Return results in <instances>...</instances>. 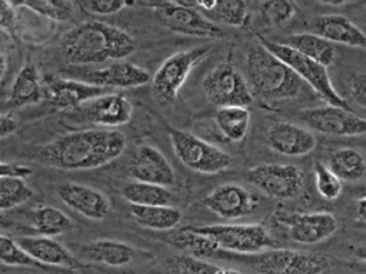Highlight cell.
<instances>
[{
	"label": "cell",
	"instance_id": "obj_39",
	"mask_svg": "<svg viewBox=\"0 0 366 274\" xmlns=\"http://www.w3.org/2000/svg\"><path fill=\"white\" fill-rule=\"evenodd\" d=\"M0 30L4 31L13 40H19L17 36V7L13 1L0 0Z\"/></svg>",
	"mask_w": 366,
	"mask_h": 274
},
{
	"label": "cell",
	"instance_id": "obj_37",
	"mask_svg": "<svg viewBox=\"0 0 366 274\" xmlns=\"http://www.w3.org/2000/svg\"><path fill=\"white\" fill-rule=\"evenodd\" d=\"M0 263L17 267H33L39 265L33 261L26 251L20 247L17 240L0 233Z\"/></svg>",
	"mask_w": 366,
	"mask_h": 274
},
{
	"label": "cell",
	"instance_id": "obj_16",
	"mask_svg": "<svg viewBox=\"0 0 366 274\" xmlns=\"http://www.w3.org/2000/svg\"><path fill=\"white\" fill-rule=\"evenodd\" d=\"M94 126L116 130L130 121L133 106L122 93H104L77 108Z\"/></svg>",
	"mask_w": 366,
	"mask_h": 274
},
{
	"label": "cell",
	"instance_id": "obj_29",
	"mask_svg": "<svg viewBox=\"0 0 366 274\" xmlns=\"http://www.w3.org/2000/svg\"><path fill=\"white\" fill-rule=\"evenodd\" d=\"M214 124L227 141L239 143L247 134L250 113L247 107H220L214 113Z\"/></svg>",
	"mask_w": 366,
	"mask_h": 274
},
{
	"label": "cell",
	"instance_id": "obj_34",
	"mask_svg": "<svg viewBox=\"0 0 366 274\" xmlns=\"http://www.w3.org/2000/svg\"><path fill=\"white\" fill-rule=\"evenodd\" d=\"M33 196L31 188L21 177H0V213L24 204Z\"/></svg>",
	"mask_w": 366,
	"mask_h": 274
},
{
	"label": "cell",
	"instance_id": "obj_46",
	"mask_svg": "<svg viewBox=\"0 0 366 274\" xmlns=\"http://www.w3.org/2000/svg\"><path fill=\"white\" fill-rule=\"evenodd\" d=\"M359 194H360V197H366V183L359 188Z\"/></svg>",
	"mask_w": 366,
	"mask_h": 274
},
{
	"label": "cell",
	"instance_id": "obj_10",
	"mask_svg": "<svg viewBox=\"0 0 366 274\" xmlns=\"http://www.w3.org/2000/svg\"><path fill=\"white\" fill-rule=\"evenodd\" d=\"M210 53V47L199 46L170 54L152 76V86L157 97L170 103L186 83L192 70Z\"/></svg>",
	"mask_w": 366,
	"mask_h": 274
},
{
	"label": "cell",
	"instance_id": "obj_12",
	"mask_svg": "<svg viewBox=\"0 0 366 274\" xmlns=\"http://www.w3.org/2000/svg\"><path fill=\"white\" fill-rule=\"evenodd\" d=\"M299 118L309 128L326 136L353 137L366 134V118L343 107L326 104L305 108L299 113Z\"/></svg>",
	"mask_w": 366,
	"mask_h": 274
},
{
	"label": "cell",
	"instance_id": "obj_9",
	"mask_svg": "<svg viewBox=\"0 0 366 274\" xmlns=\"http://www.w3.org/2000/svg\"><path fill=\"white\" fill-rule=\"evenodd\" d=\"M154 10L157 21L173 33L202 39H223L224 31L194 9L190 1L143 3Z\"/></svg>",
	"mask_w": 366,
	"mask_h": 274
},
{
	"label": "cell",
	"instance_id": "obj_35",
	"mask_svg": "<svg viewBox=\"0 0 366 274\" xmlns=\"http://www.w3.org/2000/svg\"><path fill=\"white\" fill-rule=\"evenodd\" d=\"M297 13V7L290 0H269L260 4L259 16L264 24L280 27L290 21Z\"/></svg>",
	"mask_w": 366,
	"mask_h": 274
},
{
	"label": "cell",
	"instance_id": "obj_41",
	"mask_svg": "<svg viewBox=\"0 0 366 274\" xmlns=\"http://www.w3.org/2000/svg\"><path fill=\"white\" fill-rule=\"evenodd\" d=\"M31 174L30 167L19 163H3L0 161V177L10 176V177H21L27 178Z\"/></svg>",
	"mask_w": 366,
	"mask_h": 274
},
{
	"label": "cell",
	"instance_id": "obj_15",
	"mask_svg": "<svg viewBox=\"0 0 366 274\" xmlns=\"http://www.w3.org/2000/svg\"><path fill=\"white\" fill-rule=\"evenodd\" d=\"M127 171L134 181L157 186H173L176 174L164 154L149 144L139 146L127 161Z\"/></svg>",
	"mask_w": 366,
	"mask_h": 274
},
{
	"label": "cell",
	"instance_id": "obj_25",
	"mask_svg": "<svg viewBox=\"0 0 366 274\" xmlns=\"http://www.w3.org/2000/svg\"><path fill=\"white\" fill-rule=\"evenodd\" d=\"M190 4L214 24L222 23L232 27H244L250 21L249 3L243 0L190 1Z\"/></svg>",
	"mask_w": 366,
	"mask_h": 274
},
{
	"label": "cell",
	"instance_id": "obj_23",
	"mask_svg": "<svg viewBox=\"0 0 366 274\" xmlns=\"http://www.w3.org/2000/svg\"><path fill=\"white\" fill-rule=\"evenodd\" d=\"M43 97V77L40 76L34 63L26 61L10 86L7 106L20 108L29 104H37Z\"/></svg>",
	"mask_w": 366,
	"mask_h": 274
},
{
	"label": "cell",
	"instance_id": "obj_33",
	"mask_svg": "<svg viewBox=\"0 0 366 274\" xmlns=\"http://www.w3.org/2000/svg\"><path fill=\"white\" fill-rule=\"evenodd\" d=\"M17 9L24 7L29 9L30 11L43 16L49 20L53 21H69L74 16L76 4L73 1H66V0H59V1H51V0H27V1H13Z\"/></svg>",
	"mask_w": 366,
	"mask_h": 274
},
{
	"label": "cell",
	"instance_id": "obj_21",
	"mask_svg": "<svg viewBox=\"0 0 366 274\" xmlns=\"http://www.w3.org/2000/svg\"><path fill=\"white\" fill-rule=\"evenodd\" d=\"M26 254L39 265L80 268L83 264L57 240L47 235H23L16 238Z\"/></svg>",
	"mask_w": 366,
	"mask_h": 274
},
{
	"label": "cell",
	"instance_id": "obj_18",
	"mask_svg": "<svg viewBox=\"0 0 366 274\" xmlns=\"http://www.w3.org/2000/svg\"><path fill=\"white\" fill-rule=\"evenodd\" d=\"M56 194L63 204L90 220L100 221L110 211V200L97 188L86 184L66 181L56 187Z\"/></svg>",
	"mask_w": 366,
	"mask_h": 274
},
{
	"label": "cell",
	"instance_id": "obj_14",
	"mask_svg": "<svg viewBox=\"0 0 366 274\" xmlns=\"http://www.w3.org/2000/svg\"><path fill=\"white\" fill-rule=\"evenodd\" d=\"M44 97L57 110L79 108L84 103L106 93V88L90 84L84 80L63 78L53 74L43 77Z\"/></svg>",
	"mask_w": 366,
	"mask_h": 274
},
{
	"label": "cell",
	"instance_id": "obj_17",
	"mask_svg": "<svg viewBox=\"0 0 366 274\" xmlns=\"http://www.w3.org/2000/svg\"><path fill=\"white\" fill-rule=\"evenodd\" d=\"M289 237L300 244H317L332 237L339 227L336 217L326 211L295 213L282 218Z\"/></svg>",
	"mask_w": 366,
	"mask_h": 274
},
{
	"label": "cell",
	"instance_id": "obj_43",
	"mask_svg": "<svg viewBox=\"0 0 366 274\" xmlns=\"http://www.w3.org/2000/svg\"><path fill=\"white\" fill-rule=\"evenodd\" d=\"M356 218L366 223V197H359L356 203Z\"/></svg>",
	"mask_w": 366,
	"mask_h": 274
},
{
	"label": "cell",
	"instance_id": "obj_2",
	"mask_svg": "<svg viewBox=\"0 0 366 274\" xmlns=\"http://www.w3.org/2000/svg\"><path fill=\"white\" fill-rule=\"evenodd\" d=\"M63 59L74 66L119 61L136 50L134 39L120 27L90 20L67 30L59 40Z\"/></svg>",
	"mask_w": 366,
	"mask_h": 274
},
{
	"label": "cell",
	"instance_id": "obj_40",
	"mask_svg": "<svg viewBox=\"0 0 366 274\" xmlns=\"http://www.w3.org/2000/svg\"><path fill=\"white\" fill-rule=\"evenodd\" d=\"M349 96L352 101L366 108V73L356 71L349 77Z\"/></svg>",
	"mask_w": 366,
	"mask_h": 274
},
{
	"label": "cell",
	"instance_id": "obj_30",
	"mask_svg": "<svg viewBox=\"0 0 366 274\" xmlns=\"http://www.w3.org/2000/svg\"><path fill=\"white\" fill-rule=\"evenodd\" d=\"M29 221L39 235H59L70 230L71 220L60 208L53 206H39L30 210Z\"/></svg>",
	"mask_w": 366,
	"mask_h": 274
},
{
	"label": "cell",
	"instance_id": "obj_20",
	"mask_svg": "<svg viewBox=\"0 0 366 274\" xmlns=\"http://www.w3.org/2000/svg\"><path fill=\"white\" fill-rule=\"evenodd\" d=\"M84 81L102 88H136L152 81L149 71L130 61H113L109 66L84 74Z\"/></svg>",
	"mask_w": 366,
	"mask_h": 274
},
{
	"label": "cell",
	"instance_id": "obj_22",
	"mask_svg": "<svg viewBox=\"0 0 366 274\" xmlns=\"http://www.w3.org/2000/svg\"><path fill=\"white\" fill-rule=\"evenodd\" d=\"M313 33L330 43L366 49V33L343 14L317 16L310 23Z\"/></svg>",
	"mask_w": 366,
	"mask_h": 274
},
{
	"label": "cell",
	"instance_id": "obj_4",
	"mask_svg": "<svg viewBox=\"0 0 366 274\" xmlns=\"http://www.w3.org/2000/svg\"><path fill=\"white\" fill-rule=\"evenodd\" d=\"M212 258L242 263L256 274H322L330 265L323 254L277 247L254 254L216 251Z\"/></svg>",
	"mask_w": 366,
	"mask_h": 274
},
{
	"label": "cell",
	"instance_id": "obj_8",
	"mask_svg": "<svg viewBox=\"0 0 366 274\" xmlns=\"http://www.w3.org/2000/svg\"><path fill=\"white\" fill-rule=\"evenodd\" d=\"M202 91L206 100L220 107H249L253 96L244 74L232 63L216 64L203 78Z\"/></svg>",
	"mask_w": 366,
	"mask_h": 274
},
{
	"label": "cell",
	"instance_id": "obj_24",
	"mask_svg": "<svg viewBox=\"0 0 366 274\" xmlns=\"http://www.w3.org/2000/svg\"><path fill=\"white\" fill-rule=\"evenodd\" d=\"M80 254L84 260L90 263H97L109 267H124L134 260L137 251L123 241L100 238L84 244L80 248Z\"/></svg>",
	"mask_w": 366,
	"mask_h": 274
},
{
	"label": "cell",
	"instance_id": "obj_11",
	"mask_svg": "<svg viewBox=\"0 0 366 274\" xmlns=\"http://www.w3.org/2000/svg\"><path fill=\"white\" fill-rule=\"evenodd\" d=\"M246 178L260 193L274 200L296 197L305 184V173L296 164L263 163L252 167Z\"/></svg>",
	"mask_w": 366,
	"mask_h": 274
},
{
	"label": "cell",
	"instance_id": "obj_32",
	"mask_svg": "<svg viewBox=\"0 0 366 274\" xmlns=\"http://www.w3.org/2000/svg\"><path fill=\"white\" fill-rule=\"evenodd\" d=\"M122 196L132 206H167L172 200V191L167 187L140 181L123 184Z\"/></svg>",
	"mask_w": 366,
	"mask_h": 274
},
{
	"label": "cell",
	"instance_id": "obj_27",
	"mask_svg": "<svg viewBox=\"0 0 366 274\" xmlns=\"http://www.w3.org/2000/svg\"><path fill=\"white\" fill-rule=\"evenodd\" d=\"M132 218L143 228L169 231L182 221V211L173 206H130Z\"/></svg>",
	"mask_w": 366,
	"mask_h": 274
},
{
	"label": "cell",
	"instance_id": "obj_26",
	"mask_svg": "<svg viewBox=\"0 0 366 274\" xmlns=\"http://www.w3.org/2000/svg\"><path fill=\"white\" fill-rule=\"evenodd\" d=\"M279 43L296 50L316 63H320L325 67L332 66L337 56L335 44L316 33L292 34Z\"/></svg>",
	"mask_w": 366,
	"mask_h": 274
},
{
	"label": "cell",
	"instance_id": "obj_3",
	"mask_svg": "<svg viewBox=\"0 0 366 274\" xmlns=\"http://www.w3.org/2000/svg\"><path fill=\"white\" fill-rule=\"evenodd\" d=\"M244 77L253 98L274 107L299 98L307 86L279 57L263 44H252L244 54Z\"/></svg>",
	"mask_w": 366,
	"mask_h": 274
},
{
	"label": "cell",
	"instance_id": "obj_31",
	"mask_svg": "<svg viewBox=\"0 0 366 274\" xmlns=\"http://www.w3.org/2000/svg\"><path fill=\"white\" fill-rule=\"evenodd\" d=\"M163 274H242L237 270L209 263L189 254L172 255L163 261Z\"/></svg>",
	"mask_w": 366,
	"mask_h": 274
},
{
	"label": "cell",
	"instance_id": "obj_44",
	"mask_svg": "<svg viewBox=\"0 0 366 274\" xmlns=\"http://www.w3.org/2000/svg\"><path fill=\"white\" fill-rule=\"evenodd\" d=\"M353 254H355V257H356L359 261H362V263L366 265V245L356 247V248L353 250Z\"/></svg>",
	"mask_w": 366,
	"mask_h": 274
},
{
	"label": "cell",
	"instance_id": "obj_13",
	"mask_svg": "<svg viewBox=\"0 0 366 274\" xmlns=\"http://www.w3.org/2000/svg\"><path fill=\"white\" fill-rule=\"evenodd\" d=\"M202 204L223 220H237L254 211L257 198L242 184L224 183L206 194Z\"/></svg>",
	"mask_w": 366,
	"mask_h": 274
},
{
	"label": "cell",
	"instance_id": "obj_1",
	"mask_svg": "<svg viewBox=\"0 0 366 274\" xmlns=\"http://www.w3.org/2000/svg\"><path fill=\"white\" fill-rule=\"evenodd\" d=\"M126 144V136L119 130L84 128L59 136L39 147L36 158L57 170H93L120 157Z\"/></svg>",
	"mask_w": 366,
	"mask_h": 274
},
{
	"label": "cell",
	"instance_id": "obj_47",
	"mask_svg": "<svg viewBox=\"0 0 366 274\" xmlns=\"http://www.w3.org/2000/svg\"><path fill=\"white\" fill-rule=\"evenodd\" d=\"M10 223L9 221H4L1 217H0V225H9Z\"/></svg>",
	"mask_w": 366,
	"mask_h": 274
},
{
	"label": "cell",
	"instance_id": "obj_5",
	"mask_svg": "<svg viewBox=\"0 0 366 274\" xmlns=\"http://www.w3.org/2000/svg\"><path fill=\"white\" fill-rule=\"evenodd\" d=\"M189 230L207 237L216 251L233 254H254L276 247V241L262 224H210L186 225Z\"/></svg>",
	"mask_w": 366,
	"mask_h": 274
},
{
	"label": "cell",
	"instance_id": "obj_42",
	"mask_svg": "<svg viewBox=\"0 0 366 274\" xmlns=\"http://www.w3.org/2000/svg\"><path fill=\"white\" fill-rule=\"evenodd\" d=\"M17 130V123L16 120L9 116V114H1L0 113V138L9 137Z\"/></svg>",
	"mask_w": 366,
	"mask_h": 274
},
{
	"label": "cell",
	"instance_id": "obj_7",
	"mask_svg": "<svg viewBox=\"0 0 366 274\" xmlns=\"http://www.w3.org/2000/svg\"><path fill=\"white\" fill-rule=\"evenodd\" d=\"M169 140L177 160L202 174L222 173L232 166V156L217 146L176 127H169Z\"/></svg>",
	"mask_w": 366,
	"mask_h": 274
},
{
	"label": "cell",
	"instance_id": "obj_28",
	"mask_svg": "<svg viewBox=\"0 0 366 274\" xmlns=\"http://www.w3.org/2000/svg\"><path fill=\"white\" fill-rule=\"evenodd\" d=\"M327 167L340 181H357L366 174V158L353 147H339L329 156Z\"/></svg>",
	"mask_w": 366,
	"mask_h": 274
},
{
	"label": "cell",
	"instance_id": "obj_45",
	"mask_svg": "<svg viewBox=\"0 0 366 274\" xmlns=\"http://www.w3.org/2000/svg\"><path fill=\"white\" fill-rule=\"evenodd\" d=\"M6 71H7V57L3 53V50L0 49V83H1Z\"/></svg>",
	"mask_w": 366,
	"mask_h": 274
},
{
	"label": "cell",
	"instance_id": "obj_6",
	"mask_svg": "<svg viewBox=\"0 0 366 274\" xmlns=\"http://www.w3.org/2000/svg\"><path fill=\"white\" fill-rule=\"evenodd\" d=\"M257 39H259L260 44H263L276 57H279L282 61H285L319 98H322L325 103H327L330 106L352 110V107L347 104V101L336 91V88L332 83V78L329 76L327 67L305 57L303 54L297 53L296 50L285 46L279 41H272L260 34H257Z\"/></svg>",
	"mask_w": 366,
	"mask_h": 274
},
{
	"label": "cell",
	"instance_id": "obj_19",
	"mask_svg": "<svg viewBox=\"0 0 366 274\" xmlns=\"http://www.w3.org/2000/svg\"><path fill=\"white\" fill-rule=\"evenodd\" d=\"M269 147L287 157H302L309 154L316 147L315 134L299 124L292 121H274L267 128Z\"/></svg>",
	"mask_w": 366,
	"mask_h": 274
},
{
	"label": "cell",
	"instance_id": "obj_36",
	"mask_svg": "<svg viewBox=\"0 0 366 274\" xmlns=\"http://www.w3.org/2000/svg\"><path fill=\"white\" fill-rule=\"evenodd\" d=\"M313 174L316 190L323 198L336 200L342 194V181L319 160L313 163Z\"/></svg>",
	"mask_w": 366,
	"mask_h": 274
},
{
	"label": "cell",
	"instance_id": "obj_38",
	"mask_svg": "<svg viewBox=\"0 0 366 274\" xmlns=\"http://www.w3.org/2000/svg\"><path fill=\"white\" fill-rule=\"evenodd\" d=\"M77 4L90 14L107 16V14H114L117 11H122L124 7L133 6L134 3L124 1V0H87V1H79Z\"/></svg>",
	"mask_w": 366,
	"mask_h": 274
}]
</instances>
